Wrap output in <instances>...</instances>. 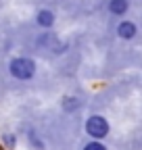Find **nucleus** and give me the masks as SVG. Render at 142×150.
Here are the masks:
<instances>
[{"label": "nucleus", "instance_id": "obj_1", "mask_svg": "<svg viewBox=\"0 0 142 150\" xmlns=\"http://www.w3.org/2000/svg\"><path fill=\"white\" fill-rule=\"evenodd\" d=\"M9 71L15 79H31L36 75V63L31 59H25V56H19V59H13L9 63Z\"/></svg>", "mask_w": 142, "mask_h": 150}, {"label": "nucleus", "instance_id": "obj_2", "mask_svg": "<svg viewBox=\"0 0 142 150\" xmlns=\"http://www.w3.org/2000/svg\"><path fill=\"white\" fill-rule=\"evenodd\" d=\"M86 134L92 140H102L109 136V121L100 115H90L86 121Z\"/></svg>", "mask_w": 142, "mask_h": 150}, {"label": "nucleus", "instance_id": "obj_3", "mask_svg": "<svg viewBox=\"0 0 142 150\" xmlns=\"http://www.w3.org/2000/svg\"><path fill=\"white\" fill-rule=\"evenodd\" d=\"M38 44H40V46L50 48L55 54H61V52H65V48H67V46H65V44H61V42H59L52 33H42V35L38 38Z\"/></svg>", "mask_w": 142, "mask_h": 150}, {"label": "nucleus", "instance_id": "obj_4", "mask_svg": "<svg viewBox=\"0 0 142 150\" xmlns=\"http://www.w3.org/2000/svg\"><path fill=\"white\" fill-rule=\"evenodd\" d=\"M138 33V27L134 21H130V19H126V21H121L117 25V35L121 38V40H134Z\"/></svg>", "mask_w": 142, "mask_h": 150}, {"label": "nucleus", "instance_id": "obj_5", "mask_svg": "<svg viewBox=\"0 0 142 150\" xmlns=\"http://www.w3.org/2000/svg\"><path fill=\"white\" fill-rule=\"evenodd\" d=\"M55 21H57V17H55V13H52L50 8H40L38 13H36V23H38L40 27H44V29H50L52 25H55Z\"/></svg>", "mask_w": 142, "mask_h": 150}, {"label": "nucleus", "instance_id": "obj_6", "mask_svg": "<svg viewBox=\"0 0 142 150\" xmlns=\"http://www.w3.org/2000/svg\"><path fill=\"white\" fill-rule=\"evenodd\" d=\"M130 11V2L128 0H109V13L115 17H123Z\"/></svg>", "mask_w": 142, "mask_h": 150}, {"label": "nucleus", "instance_id": "obj_7", "mask_svg": "<svg viewBox=\"0 0 142 150\" xmlns=\"http://www.w3.org/2000/svg\"><path fill=\"white\" fill-rule=\"evenodd\" d=\"M84 150H107V146L100 142V140H92V142H88L84 146Z\"/></svg>", "mask_w": 142, "mask_h": 150}, {"label": "nucleus", "instance_id": "obj_8", "mask_svg": "<svg viewBox=\"0 0 142 150\" xmlns=\"http://www.w3.org/2000/svg\"><path fill=\"white\" fill-rule=\"evenodd\" d=\"M63 106H65V108H75L77 102H75V98H67V102H63Z\"/></svg>", "mask_w": 142, "mask_h": 150}]
</instances>
